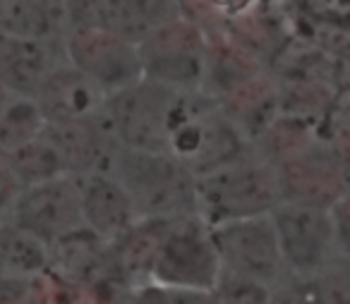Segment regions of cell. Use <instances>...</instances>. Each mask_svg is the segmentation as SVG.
Returning a JSON list of instances; mask_svg holds the SVG:
<instances>
[{
	"instance_id": "21",
	"label": "cell",
	"mask_w": 350,
	"mask_h": 304,
	"mask_svg": "<svg viewBox=\"0 0 350 304\" xmlns=\"http://www.w3.org/2000/svg\"><path fill=\"white\" fill-rule=\"evenodd\" d=\"M178 17V0H103L98 27L139 46L154 27Z\"/></svg>"
},
{
	"instance_id": "12",
	"label": "cell",
	"mask_w": 350,
	"mask_h": 304,
	"mask_svg": "<svg viewBox=\"0 0 350 304\" xmlns=\"http://www.w3.org/2000/svg\"><path fill=\"white\" fill-rule=\"evenodd\" d=\"M46 141L55 149L65 175L87 178L94 173H108L113 154L120 144L111 137L101 118L87 120L55 122L41 132Z\"/></svg>"
},
{
	"instance_id": "5",
	"label": "cell",
	"mask_w": 350,
	"mask_h": 304,
	"mask_svg": "<svg viewBox=\"0 0 350 304\" xmlns=\"http://www.w3.org/2000/svg\"><path fill=\"white\" fill-rule=\"evenodd\" d=\"M142 77L178 94H200L206 34L183 17L163 22L139 46Z\"/></svg>"
},
{
	"instance_id": "11",
	"label": "cell",
	"mask_w": 350,
	"mask_h": 304,
	"mask_svg": "<svg viewBox=\"0 0 350 304\" xmlns=\"http://www.w3.org/2000/svg\"><path fill=\"white\" fill-rule=\"evenodd\" d=\"M5 218L51 245L84 225L79 180L72 175H60L49 182L25 187Z\"/></svg>"
},
{
	"instance_id": "33",
	"label": "cell",
	"mask_w": 350,
	"mask_h": 304,
	"mask_svg": "<svg viewBox=\"0 0 350 304\" xmlns=\"http://www.w3.org/2000/svg\"><path fill=\"white\" fill-rule=\"evenodd\" d=\"M120 304H170V292L168 288L154 280H144V283L122 290Z\"/></svg>"
},
{
	"instance_id": "31",
	"label": "cell",
	"mask_w": 350,
	"mask_h": 304,
	"mask_svg": "<svg viewBox=\"0 0 350 304\" xmlns=\"http://www.w3.org/2000/svg\"><path fill=\"white\" fill-rule=\"evenodd\" d=\"M295 12L312 22H343L350 20V0H293L291 5Z\"/></svg>"
},
{
	"instance_id": "25",
	"label": "cell",
	"mask_w": 350,
	"mask_h": 304,
	"mask_svg": "<svg viewBox=\"0 0 350 304\" xmlns=\"http://www.w3.org/2000/svg\"><path fill=\"white\" fill-rule=\"evenodd\" d=\"M44 127L46 120L34 98L12 96L10 103L0 113V149L10 154V151L39 139Z\"/></svg>"
},
{
	"instance_id": "15",
	"label": "cell",
	"mask_w": 350,
	"mask_h": 304,
	"mask_svg": "<svg viewBox=\"0 0 350 304\" xmlns=\"http://www.w3.org/2000/svg\"><path fill=\"white\" fill-rule=\"evenodd\" d=\"M63 60V44H46L0 31V84L12 96L34 98L49 72Z\"/></svg>"
},
{
	"instance_id": "36",
	"label": "cell",
	"mask_w": 350,
	"mask_h": 304,
	"mask_svg": "<svg viewBox=\"0 0 350 304\" xmlns=\"http://www.w3.org/2000/svg\"><path fill=\"white\" fill-rule=\"evenodd\" d=\"M331 218H334L336 242H338L340 256L350 259V189L343 194V199L331 208Z\"/></svg>"
},
{
	"instance_id": "41",
	"label": "cell",
	"mask_w": 350,
	"mask_h": 304,
	"mask_svg": "<svg viewBox=\"0 0 350 304\" xmlns=\"http://www.w3.org/2000/svg\"><path fill=\"white\" fill-rule=\"evenodd\" d=\"M273 3H276V0H273Z\"/></svg>"
},
{
	"instance_id": "26",
	"label": "cell",
	"mask_w": 350,
	"mask_h": 304,
	"mask_svg": "<svg viewBox=\"0 0 350 304\" xmlns=\"http://www.w3.org/2000/svg\"><path fill=\"white\" fill-rule=\"evenodd\" d=\"M8 156H10L12 173H15V178L22 189L34 187V184L49 182V180L65 175L58 154H55V149L44 139V137L20 146V149L10 151Z\"/></svg>"
},
{
	"instance_id": "20",
	"label": "cell",
	"mask_w": 350,
	"mask_h": 304,
	"mask_svg": "<svg viewBox=\"0 0 350 304\" xmlns=\"http://www.w3.org/2000/svg\"><path fill=\"white\" fill-rule=\"evenodd\" d=\"M267 70V65L259 58H254L250 51H245L238 41L230 39L226 31L206 36L204 51V79H202V92L204 96L219 101L235 87L252 79Z\"/></svg>"
},
{
	"instance_id": "1",
	"label": "cell",
	"mask_w": 350,
	"mask_h": 304,
	"mask_svg": "<svg viewBox=\"0 0 350 304\" xmlns=\"http://www.w3.org/2000/svg\"><path fill=\"white\" fill-rule=\"evenodd\" d=\"M108 173L130 194L137 218H180L197 213V178L168 151L118 146Z\"/></svg>"
},
{
	"instance_id": "28",
	"label": "cell",
	"mask_w": 350,
	"mask_h": 304,
	"mask_svg": "<svg viewBox=\"0 0 350 304\" xmlns=\"http://www.w3.org/2000/svg\"><path fill=\"white\" fill-rule=\"evenodd\" d=\"M314 278L319 285L321 304H350V259L338 256Z\"/></svg>"
},
{
	"instance_id": "6",
	"label": "cell",
	"mask_w": 350,
	"mask_h": 304,
	"mask_svg": "<svg viewBox=\"0 0 350 304\" xmlns=\"http://www.w3.org/2000/svg\"><path fill=\"white\" fill-rule=\"evenodd\" d=\"M219 273L221 261L214 240H211L209 225L197 213L175 218L161 245L149 280L168 290H214Z\"/></svg>"
},
{
	"instance_id": "3",
	"label": "cell",
	"mask_w": 350,
	"mask_h": 304,
	"mask_svg": "<svg viewBox=\"0 0 350 304\" xmlns=\"http://www.w3.org/2000/svg\"><path fill=\"white\" fill-rule=\"evenodd\" d=\"M281 204L276 168L254 154L197 178V216L206 225L269 216Z\"/></svg>"
},
{
	"instance_id": "9",
	"label": "cell",
	"mask_w": 350,
	"mask_h": 304,
	"mask_svg": "<svg viewBox=\"0 0 350 304\" xmlns=\"http://www.w3.org/2000/svg\"><path fill=\"white\" fill-rule=\"evenodd\" d=\"M63 51L65 60L87 74L106 96L142 79L139 49L98 25L70 29Z\"/></svg>"
},
{
	"instance_id": "24",
	"label": "cell",
	"mask_w": 350,
	"mask_h": 304,
	"mask_svg": "<svg viewBox=\"0 0 350 304\" xmlns=\"http://www.w3.org/2000/svg\"><path fill=\"white\" fill-rule=\"evenodd\" d=\"M49 268V245L10 218H0V273L36 275Z\"/></svg>"
},
{
	"instance_id": "14",
	"label": "cell",
	"mask_w": 350,
	"mask_h": 304,
	"mask_svg": "<svg viewBox=\"0 0 350 304\" xmlns=\"http://www.w3.org/2000/svg\"><path fill=\"white\" fill-rule=\"evenodd\" d=\"M49 268L65 283H118L111 242L87 225L49 245ZM125 288V285H122Z\"/></svg>"
},
{
	"instance_id": "19",
	"label": "cell",
	"mask_w": 350,
	"mask_h": 304,
	"mask_svg": "<svg viewBox=\"0 0 350 304\" xmlns=\"http://www.w3.org/2000/svg\"><path fill=\"white\" fill-rule=\"evenodd\" d=\"M216 103L221 113L252 144L254 137L278 115V77L267 68L221 96Z\"/></svg>"
},
{
	"instance_id": "23",
	"label": "cell",
	"mask_w": 350,
	"mask_h": 304,
	"mask_svg": "<svg viewBox=\"0 0 350 304\" xmlns=\"http://www.w3.org/2000/svg\"><path fill=\"white\" fill-rule=\"evenodd\" d=\"M336 89L317 79H288L278 77V115H288L314 125L324 132L334 113Z\"/></svg>"
},
{
	"instance_id": "30",
	"label": "cell",
	"mask_w": 350,
	"mask_h": 304,
	"mask_svg": "<svg viewBox=\"0 0 350 304\" xmlns=\"http://www.w3.org/2000/svg\"><path fill=\"white\" fill-rule=\"evenodd\" d=\"M122 290L118 283H65L60 304H120Z\"/></svg>"
},
{
	"instance_id": "37",
	"label": "cell",
	"mask_w": 350,
	"mask_h": 304,
	"mask_svg": "<svg viewBox=\"0 0 350 304\" xmlns=\"http://www.w3.org/2000/svg\"><path fill=\"white\" fill-rule=\"evenodd\" d=\"M326 139L334 146L345 175L350 178V127H331V130L326 132Z\"/></svg>"
},
{
	"instance_id": "18",
	"label": "cell",
	"mask_w": 350,
	"mask_h": 304,
	"mask_svg": "<svg viewBox=\"0 0 350 304\" xmlns=\"http://www.w3.org/2000/svg\"><path fill=\"white\" fill-rule=\"evenodd\" d=\"M175 218H137L118 240L111 242L116 273L125 288L151 278V268Z\"/></svg>"
},
{
	"instance_id": "13",
	"label": "cell",
	"mask_w": 350,
	"mask_h": 304,
	"mask_svg": "<svg viewBox=\"0 0 350 304\" xmlns=\"http://www.w3.org/2000/svg\"><path fill=\"white\" fill-rule=\"evenodd\" d=\"M46 125L96 118L106 101V94L84 72L63 60L49 72L34 96Z\"/></svg>"
},
{
	"instance_id": "2",
	"label": "cell",
	"mask_w": 350,
	"mask_h": 304,
	"mask_svg": "<svg viewBox=\"0 0 350 304\" xmlns=\"http://www.w3.org/2000/svg\"><path fill=\"white\" fill-rule=\"evenodd\" d=\"M165 151L195 178L214 173L252 154V144L204 94H185L170 127Z\"/></svg>"
},
{
	"instance_id": "4",
	"label": "cell",
	"mask_w": 350,
	"mask_h": 304,
	"mask_svg": "<svg viewBox=\"0 0 350 304\" xmlns=\"http://www.w3.org/2000/svg\"><path fill=\"white\" fill-rule=\"evenodd\" d=\"M183 96L185 94L170 92L142 77L120 92L108 94L98 118L113 139L125 149L165 151Z\"/></svg>"
},
{
	"instance_id": "10",
	"label": "cell",
	"mask_w": 350,
	"mask_h": 304,
	"mask_svg": "<svg viewBox=\"0 0 350 304\" xmlns=\"http://www.w3.org/2000/svg\"><path fill=\"white\" fill-rule=\"evenodd\" d=\"M276 178L281 202L324 211H331L350 189V178L329 139H319L300 156L281 163Z\"/></svg>"
},
{
	"instance_id": "16",
	"label": "cell",
	"mask_w": 350,
	"mask_h": 304,
	"mask_svg": "<svg viewBox=\"0 0 350 304\" xmlns=\"http://www.w3.org/2000/svg\"><path fill=\"white\" fill-rule=\"evenodd\" d=\"M82 189L84 225L106 242H113L137 221L135 204L111 173H94L77 178Z\"/></svg>"
},
{
	"instance_id": "38",
	"label": "cell",
	"mask_w": 350,
	"mask_h": 304,
	"mask_svg": "<svg viewBox=\"0 0 350 304\" xmlns=\"http://www.w3.org/2000/svg\"><path fill=\"white\" fill-rule=\"evenodd\" d=\"M170 304H219L214 290L170 288Z\"/></svg>"
},
{
	"instance_id": "8",
	"label": "cell",
	"mask_w": 350,
	"mask_h": 304,
	"mask_svg": "<svg viewBox=\"0 0 350 304\" xmlns=\"http://www.w3.org/2000/svg\"><path fill=\"white\" fill-rule=\"evenodd\" d=\"M221 268L273 285L288 273L271 216L240 218L209 225Z\"/></svg>"
},
{
	"instance_id": "34",
	"label": "cell",
	"mask_w": 350,
	"mask_h": 304,
	"mask_svg": "<svg viewBox=\"0 0 350 304\" xmlns=\"http://www.w3.org/2000/svg\"><path fill=\"white\" fill-rule=\"evenodd\" d=\"M20 192L22 187L17 182L15 173H12L10 156H8V151L0 149V218H5L10 213L12 204H15Z\"/></svg>"
},
{
	"instance_id": "40",
	"label": "cell",
	"mask_w": 350,
	"mask_h": 304,
	"mask_svg": "<svg viewBox=\"0 0 350 304\" xmlns=\"http://www.w3.org/2000/svg\"><path fill=\"white\" fill-rule=\"evenodd\" d=\"M348 27H350V20H348Z\"/></svg>"
},
{
	"instance_id": "32",
	"label": "cell",
	"mask_w": 350,
	"mask_h": 304,
	"mask_svg": "<svg viewBox=\"0 0 350 304\" xmlns=\"http://www.w3.org/2000/svg\"><path fill=\"white\" fill-rule=\"evenodd\" d=\"M63 5H65V20H68V31H70V29H82V27L96 25L103 0H63Z\"/></svg>"
},
{
	"instance_id": "39",
	"label": "cell",
	"mask_w": 350,
	"mask_h": 304,
	"mask_svg": "<svg viewBox=\"0 0 350 304\" xmlns=\"http://www.w3.org/2000/svg\"><path fill=\"white\" fill-rule=\"evenodd\" d=\"M10 98H12V94L0 84V113H3V108H5L8 103H10Z\"/></svg>"
},
{
	"instance_id": "35",
	"label": "cell",
	"mask_w": 350,
	"mask_h": 304,
	"mask_svg": "<svg viewBox=\"0 0 350 304\" xmlns=\"http://www.w3.org/2000/svg\"><path fill=\"white\" fill-rule=\"evenodd\" d=\"M0 304H31V275L0 273Z\"/></svg>"
},
{
	"instance_id": "7",
	"label": "cell",
	"mask_w": 350,
	"mask_h": 304,
	"mask_svg": "<svg viewBox=\"0 0 350 304\" xmlns=\"http://www.w3.org/2000/svg\"><path fill=\"white\" fill-rule=\"evenodd\" d=\"M269 216L288 273L317 275L340 256L331 211L281 202Z\"/></svg>"
},
{
	"instance_id": "27",
	"label": "cell",
	"mask_w": 350,
	"mask_h": 304,
	"mask_svg": "<svg viewBox=\"0 0 350 304\" xmlns=\"http://www.w3.org/2000/svg\"><path fill=\"white\" fill-rule=\"evenodd\" d=\"M214 294L219 304H269L271 302V285L221 268L219 280L214 285Z\"/></svg>"
},
{
	"instance_id": "22",
	"label": "cell",
	"mask_w": 350,
	"mask_h": 304,
	"mask_svg": "<svg viewBox=\"0 0 350 304\" xmlns=\"http://www.w3.org/2000/svg\"><path fill=\"white\" fill-rule=\"evenodd\" d=\"M319 139H326L319 127L307 125V122L288 115H276L252 139V154L264 163L278 168L281 163L314 146Z\"/></svg>"
},
{
	"instance_id": "29",
	"label": "cell",
	"mask_w": 350,
	"mask_h": 304,
	"mask_svg": "<svg viewBox=\"0 0 350 304\" xmlns=\"http://www.w3.org/2000/svg\"><path fill=\"white\" fill-rule=\"evenodd\" d=\"M178 17L187 20L202 29L206 36L226 29V12L221 10L219 0H178Z\"/></svg>"
},
{
	"instance_id": "17",
	"label": "cell",
	"mask_w": 350,
	"mask_h": 304,
	"mask_svg": "<svg viewBox=\"0 0 350 304\" xmlns=\"http://www.w3.org/2000/svg\"><path fill=\"white\" fill-rule=\"evenodd\" d=\"M224 31L254 58L262 60L267 68H271L281 49L291 41L293 25L286 5L264 0L259 5L230 17Z\"/></svg>"
}]
</instances>
